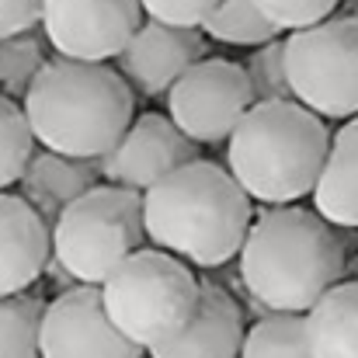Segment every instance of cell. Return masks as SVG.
I'll return each mask as SVG.
<instances>
[{
    "instance_id": "cell-1",
    "label": "cell",
    "mask_w": 358,
    "mask_h": 358,
    "mask_svg": "<svg viewBox=\"0 0 358 358\" xmlns=\"http://www.w3.org/2000/svg\"><path fill=\"white\" fill-rule=\"evenodd\" d=\"M146 240L199 268H220L237 257L254 223V199L230 167L188 160L143 192Z\"/></svg>"
},
{
    "instance_id": "cell-2",
    "label": "cell",
    "mask_w": 358,
    "mask_h": 358,
    "mask_svg": "<svg viewBox=\"0 0 358 358\" xmlns=\"http://www.w3.org/2000/svg\"><path fill=\"white\" fill-rule=\"evenodd\" d=\"M237 257L247 292L278 313H306L348 271L338 227L296 202L261 213Z\"/></svg>"
},
{
    "instance_id": "cell-3",
    "label": "cell",
    "mask_w": 358,
    "mask_h": 358,
    "mask_svg": "<svg viewBox=\"0 0 358 358\" xmlns=\"http://www.w3.org/2000/svg\"><path fill=\"white\" fill-rule=\"evenodd\" d=\"M21 108L42 150L101 160L136 119V91L108 63L56 56L45 59Z\"/></svg>"
},
{
    "instance_id": "cell-4",
    "label": "cell",
    "mask_w": 358,
    "mask_h": 358,
    "mask_svg": "<svg viewBox=\"0 0 358 358\" xmlns=\"http://www.w3.org/2000/svg\"><path fill=\"white\" fill-rule=\"evenodd\" d=\"M327 119L285 101H254L227 139V167L264 206H292L317 192L331 153Z\"/></svg>"
},
{
    "instance_id": "cell-5",
    "label": "cell",
    "mask_w": 358,
    "mask_h": 358,
    "mask_svg": "<svg viewBox=\"0 0 358 358\" xmlns=\"http://www.w3.org/2000/svg\"><path fill=\"white\" fill-rule=\"evenodd\" d=\"M202 285L181 257L160 247L132 250L101 282V303L122 334L143 352L171 341L199 310Z\"/></svg>"
},
{
    "instance_id": "cell-6",
    "label": "cell",
    "mask_w": 358,
    "mask_h": 358,
    "mask_svg": "<svg viewBox=\"0 0 358 358\" xmlns=\"http://www.w3.org/2000/svg\"><path fill=\"white\" fill-rule=\"evenodd\" d=\"M52 234V261L84 285H101L122 261L146 243L143 195L119 185H94L70 202Z\"/></svg>"
},
{
    "instance_id": "cell-7",
    "label": "cell",
    "mask_w": 358,
    "mask_h": 358,
    "mask_svg": "<svg viewBox=\"0 0 358 358\" xmlns=\"http://www.w3.org/2000/svg\"><path fill=\"white\" fill-rule=\"evenodd\" d=\"M285 73L292 98L320 119L358 115V17L331 14L285 35Z\"/></svg>"
},
{
    "instance_id": "cell-8",
    "label": "cell",
    "mask_w": 358,
    "mask_h": 358,
    "mask_svg": "<svg viewBox=\"0 0 358 358\" xmlns=\"http://www.w3.org/2000/svg\"><path fill=\"white\" fill-rule=\"evenodd\" d=\"M254 105L243 63L199 59L167 91V115L199 146L227 143L237 122Z\"/></svg>"
},
{
    "instance_id": "cell-9",
    "label": "cell",
    "mask_w": 358,
    "mask_h": 358,
    "mask_svg": "<svg viewBox=\"0 0 358 358\" xmlns=\"http://www.w3.org/2000/svg\"><path fill=\"white\" fill-rule=\"evenodd\" d=\"M139 0H42V38L66 59L108 63L143 24Z\"/></svg>"
},
{
    "instance_id": "cell-10",
    "label": "cell",
    "mask_w": 358,
    "mask_h": 358,
    "mask_svg": "<svg viewBox=\"0 0 358 358\" xmlns=\"http://www.w3.org/2000/svg\"><path fill=\"white\" fill-rule=\"evenodd\" d=\"M42 358H143L146 352L132 345L112 324L101 285H77L59 299L45 303L42 331H38Z\"/></svg>"
},
{
    "instance_id": "cell-11",
    "label": "cell",
    "mask_w": 358,
    "mask_h": 358,
    "mask_svg": "<svg viewBox=\"0 0 358 358\" xmlns=\"http://www.w3.org/2000/svg\"><path fill=\"white\" fill-rule=\"evenodd\" d=\"M195 157H199V143H192L174 125L171 115L143 112L129 122L122 139L98 160V167L108 185L132 188L143 195L160 178H167L171 171H178L181 164H188Z\"/></svg>"
},
{
    "instance_id": "cell-12",
    "label": "cell",
    "mask_w": 358,
    "mask_h": 358,
    "mask_svg": "<svg viewBox=\"0 0 358 358\" xmlns=\"http://www.w3.org/2000/svg\"><path fill=\"white\" fill-rule=\"evenodd\" d=\"M206 56V31L202 28H178L157 17H143L136 35L125 42L115 63L129 87L143 98L167 94L171 84Z\"/></svg>"
},
{
    "instance_id": "cell-13",
    "label": "cell",
    "mask_w": 358,
    "mask_h": 358,
    "mask_svg": "<svg viewBox=\"0 0 358 358\" xmlns=\"http://www.w3.org/2000/svg\"><path fill=\"white\" fill-rule=\"evenodd\" d=\"M52 257L49 223L21 195L0 192V296L31 289Z\"/></svg>"
},
{
    "instance_id": "cell-14",
    "label": "cell",
    "mask_w": 358,
    "mask_h": 358,
    "mask_svg": "<svg viewBox=\"0 0 358 358\" xmlns=\"http://www.w3.org/2000/svg\"><path fill=\"white\" fill-rule=\"evenodd\" d=\"M243 313L234 303V296H227L216 285H202L199 296V310L188 320V327L181 334H174L171 341L150 348V358H240L243 348Z\"/></svg>"
},
{
    "instance_id": "cell-15",
    "label": "cell",
    "mask_w": 358,
    "mask_h": 358,
    "mask_svg": "<svg viewBox=\"0 0 358 358\" xmlns=\"http://www.w3.org/2000/svg\"><path fill=\"white\" fill-rule=\"evenodd\" d=\"M98 181H101L98 160L63 157L56 150H38V153H31L17 188H21V199L31 202V209L52 227L56 216L70 202H77L84 192H91Z\"/></svg>"
},
{
    "instance_id": "cell-16",
    "label": "cell",
    "mask_w": 358,
    "mask_h": 358,
    "mask_svg": "<svg viewBox=\"0 0 358 358\" xmlns=\"http://www.w3.org/2000/svg\"><path fill=\"white\" fill-rule=\"evenodd\" d=\"M313 209L334 227L358 230V115L331 136L327 167L313 192Z\"/></svg>"
},
{
    "instance_id": "cell-17",
    "label": "cell",
    "mask_w": 358,
    "mask_h": 358,
    "mask_svg": "<svg viewBox=\"0 0 358 358\" xmlns=\"http://www.w3.org/2000/svg\"><path fill=\"white\" fill-rule=\"evenodd\" d=\"M313 358H358V278L331 285L306 310Z\"/></svg>"
},
{
    "instance_id": "cell-18",
    "label": "cell",
    "mask_w": 358,
    "mask_h": 358,
    "mask_svg": "<svg viewBox=\"0 0 358 358\" xmlns=\"http://www.w3.org/2000/svg\"><path fill=\"white\" fill-rule=\"evenodd\" d=\"M240 358H313L306 341V313L268 310L247 334Z\"/></svg>"
},
{
    "instance_id": "cell-19",
    "label": "cell",
    "mask_w": 358,
    "mask_h": 358,
    "mask_svg": "<svg viewBox=\"0 0 358 358\" xmlns=\"http://www.w3.org/2000/svg\"><path fill=\"white\" fill-rule=\"evenodd\" d=\"M202 31H206V38H216V42H227V45H243V49L264 45V42L282 35L257 10L254 0H220V7L206 17Z\"/></svg>"
},
{
    "instance_id": "cell-20",
    "label": "cell",
    "mask_w": 358,
    "mask_h": 358,
    "mask_svg": "<svg viewBox=\"0 0 358 358\" xmlns=\"http://www.w3.org/2000/svg\"><path fill=\"white\" fill-rule=\"evenodd\" d=\"M45 303L24 292L0 296V358H42L38 331H42Z\"/></svg>"
},
{
    "instance_id": "cell-21",
    "label": "cell",
    "mask_w": 358,
    "mask_h": 358,
    "mask_svg": "<svg viewBox=\"0 0 358 358\" xmlns=\"http://www.w3.org/2000/svg\"><path fill=\"white\" fill-rule=\"evenodd\" d=\"M42 45L45 42L35 31L3 35L0 38V98L21 101L28 94L31 80L45 66V49Z\"/></svg>"
},
{
    "instance_id": "cell-22",
    "label": "cell",
    "mask_w": 358,
    "mask_h": 358,
    "mask_svg": "<svg viewBox=\"0 0 358 358\" xmlns=\"http://www.w3.org/2000/svg\"><path fill=\"white\" fill-rule=\"evenodd\" d=\"M35 153V136L21 101L0 98V192L14 188Z\"/></svg>"
},
{
    "instance_id": "cell-23",
    "label": "cell",
    "mask_w": 358,
    "mask_h": 358,
    "mask_svg": "<svg viewBox=\"0 0 358 358\" xmlns=\"http://www.w3.org/2000/svg\"><path fill=\"white\" fill-rule=\"evenodd\" d=\"M254 101H285L292 98L289 73H285V38H271L264 45H254V52L243 63Z\"/></svg>"
},
{
    "instance_id": "cell-24",
    "label": "cell",
    "mask_w": 358,
    "mask_h": 358,
    "mask_svg": "<svg viewBox=\"0 0 358 358\" xmlns=\"http://www.w3.org/2000/svg\"><path fill=\"white\" fill-rule=\"evenodd\" d=\"M254 3L278 31L310 28V24L338 14V7H341V0H254Z\"/></svg>"
},
{
    "instance_id": "cell-25",
    "label": "cell",
    "mask_w": 358,
    "mask_h": 358,
    "mask_svg": "<svg viewBox=\"0 0 358 358\" xmlns=\"http://www.w3.org/2000/svg\"><path fill=\"white\" fill-rule=\"evenodd\" d=\"M146 17H157L164 24L178 28H202L206 17L220 7V0H139Z\"/></svg>"
},
{
    "instance_id": "cell-26",
    "label": "cell",
    "mask_w": 358,
    "mask_h": 358,
    "mask_svg": "<svg viewBox=\"0 0 358 358\" xmlns=\"http://www.w3.org/2000/svg\"><path fill=\"white\" fill-rule=\"evenodd\" d=\"M42 17V0H0V38L35 31Z\"/></svg>"
},
{
    "instance_id": "cell-27",
    "label": "cell",
    "mask_w": 358,
    "mask_h": 358,
    "mask_svg": "<svg viewBox=\"0 0 358 358\" xmlns=\"http://www.w3.org/2000/svg\"><path fill=\"white\" fill-rule=\"evenodd\" d=\"M341 14H348V17H358V0H341Z\"/></svg>"
},
{
    "instance_id": "cell-28",
    "label": "cell",
    "mask_w": 358,
    "mask_h": 358,
    "mask_svg": "<svg viewBox=\"0 0 358 358\" xmlns=\"http://www.w3.org/2000/svg\"><path fill=\"white\" fill-rule=\"evenodd\" d=\"M348 271H352V275H355V278H358V254H355V257H352V264H348Z\"/></svg>"
}]
</instances>
